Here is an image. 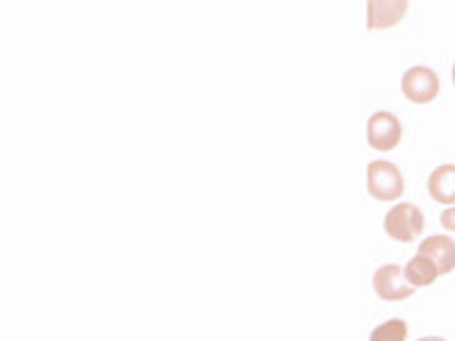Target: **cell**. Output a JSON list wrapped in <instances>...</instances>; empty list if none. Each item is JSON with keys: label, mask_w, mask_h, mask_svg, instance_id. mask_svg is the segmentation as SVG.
<instances>
[{"label": "cell", "mask_w": 455, "mask_h": 341, "mask_svg": "<svg viewBox=\"0 0 455 341\" xmlns=\"http://www.w3.org/2000/svg\"><path fill=\"white\" fill-rule=\"evenodd\" d=\"M367 192L369 196L380 202H394L403 196L405 178L396 169V164L385 160H376L367 166Z\"/></svg>", "instance_id": "1"}, {"label": "cell", "mask_w": 455, "mask_h": 341, "mask_svg": "<svg viewBox=\"0 0 455 341\" xmlns=\"http://www.w3.org/2000/svg\"><path fill=\"white\" fill-rule=\"evenodd\" d=\"M426 218L419 207L412 202H401L394 205L387 214H385V233L401 243H412L419 239L424 233Z\"/></svg>", "instance_id": "2"}, {"label": "cell", "mask_w": 455, "mask_h": 341, "mask_svg": "<svg viewBox=\"0 0 455 341\" xmlns=\"http://www.w3.org/2000/svg\"><path fill=\"white\" fill-rule=\"evenodd\" d=\"M403 139V125L392 112H373L367 121V144L373 150L389 153Z\"/></svg>", "instance_id": "3"}, {"label": "cell", "mask_w": 455, "mask_h": 341, "mask_svg": "<svg viewBox=\"0 0 455 341\" xmlns=\"http://www.w3.org/2000/svg\"><path fill=\"white\" fill-rule=\"evenodd\" d=\"M373 291L380 300L401 303L414 294V287L405 278V269H401L398 264H383L373 271Z\"/></svg>", "instance_id": "4"}, {"label": "cell", "mask_w": 455, "mask_h": 341, "mask_svg": "<svg viewBox=\"0 0 455 341\" xmlns=\"http://www.w3.org/2000/svg\"><path fill=\"white\" fill-rule=\"evenodd\" d=\"M440 75L428 67H412L403 73L401 89L403 96L414 105L433 103L440 93Z\"/></svg>", "instance_id": "5"}, {"label": "cell", "mask_w": 455, "mask_h": 341, "mask_svg": "<svg viewBox=\"0 0 455 341\" xmlns=\"http://www.w3.org/2000/svg\"><path fill=\"white\" fill-rule=\"evenodd\" d=\"M421 258L430 259L440 275H449L455 269V242L446 234H433L419 243Z\"/></svg>", "instance_id": "6"}, {"label": "cell", "mask_w": 455, "mask_h": 341, "mask_svg": "<svg viewBox=\"0 0 455 341\" xmlns=\"http://www.w3.org/2000/svg\"><path fill=\"white\" fill-rule=\"evenodd\" d=\"M408 0H369L367 28L369 30H389L408 12Z\"/></svg>", "instance_id": "7"}, {"label": "cell", "mask_w": 455, "mask_h": 341, "mask_svg": "<svg viewBox=\"0 0 455 341\" xmlns=\"http://www.w3.org/2000/svg\"><path fill=\"white\" fill-rule=\"evenodd\" d=\"M428 194L440 205H455V164H442L430 173Z\"/></svg>", "instance_id": "8"}, {"label": "cell", "mask_w": 455, "mask_h": 341, "mask_svg": "<svg viewBox=\"0 0 455 341\" xmlns=\"http://www.w3.org/2000/svg\"><path fill=\"white\" fill-rule=\"evenodd\" d=\"M405 278L412 284L414 289H421V287H430L435 280L440 278L435 264L430 259L421 258V255H414L408 264H405Z\"/></svg>", "instance_id": "9"}, {"label": "cell", "mask_w": 455, "mask_h": 341, "mask_svg": "<svg viewBox=\"0 0 455 341\" xmlns=\"http://www.w3.org/2000/svg\"><path fill=\"white\" fill-rule=\"evenodd\" d=\"M408 339V321L389 319L376 326L369 335V341H405Z\"/></svg>", "instance_id": "10"}, {"label": "cell", "mask_w": 455, "mask_h": 341, "mask_svg": "<svg viewBox=\"0 0 455 341\" xmlns=\"http://www.w3.org/2000/svg\"><path fill=\"white\" fill-rule=\"evenodd\" d=\"M440 221H442V227H444V230H449V233H455V205L446 207L444 212H442Z\"/></svg>", "instance_id": "11"}, {"label": "cell", "mask_w": 455, "mask_h": 341, "mask_svg": "<svg viewBox=\"0 0 455 341\" xmlns=\"http://www.w3.org/2000/svg\"><path fill=\"white\" fill-rule=\"evenodd\" d=\"M417 341H446L444 337H421V339H417Z\"/></svg>", "instance_id": "12"}, {"label": "cell", "mask_w": 455, "mask_h": 341, "mask_svg": "<svg viewBox=\"0 0 455 341\" xmlns=\"http://www.w3.org/2000/svg\"><path fill=\"white\" fill-rule=\"evenodd\" d=\"M453 84H455V62H453Z\"/></svg>", "instance_id": "13"}]
</instances>
